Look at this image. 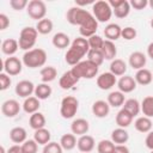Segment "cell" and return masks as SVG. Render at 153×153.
Listing matches in <instances>:
<instances>
[{
  "label": "cell",
  "mask_w": 153,
  "mask_h": 153,
  "mask_svg": "<svg viewBox=\"0 0 153 153\" xmlns=\"http://www.w3.org/2000/svg\"><path fill=\"white\" fill-rule=\"evenodd\" d=\"M66 19L72 25H79V32L81 37L90 38L91 36L96 35L98 29V22L88 11L81 7H71L66 13Z\"/></svg>",
  "instance_id": "1"
},
{
  "label": "cell",
  "mask_w": 153,
  "mask_h": 153,
  "mask_svg": "<svg viewBox=\"0 0 153 153\" xmlns=\"http://www.w3.org/2000/svg\"><path fill=\"white\" fill-rule=\"evenodd\" d=\"M47 61V53L41 48H35L25 51L23 55V63L27 68H38L44 66Z\"/></svg>",
  "instance_id": "2"
},
{
  "label": "cell",
  "mask_w": 153,
  "mask_h": 153,
  "mask_svg": "<svg viewBox=\"0 0 153 153\" xmlns=\"http://www.w3.org/2000/svg\"><path fill=\"white\" fill-rule=\"evenodd\" d=\"M71 71L78 79H81V78L92 79L98 74V66L94 65L93 62L86 60V61H81L78 65L73 66V68Z\"/></svg>",
  "instance_id": "3"
},
{
  "label": "cell",
  "mask_w": 153,
  "mask_h": 153,
  "mask_svg": "<svg viewBox=\"0 0 153 153\" xmlns=\"http://www.w3.org/2000/svg\"><path fill=\"white\" fill-rule=\"evenodd\" d=\"M37 36L38 32L36 30V27H31V26H26L24 29H22L20 35H19V48L23 50H31L33 48V45L36 44L37 41Z\"/></svg>",
  "instance_id": "4"
},
{
  "label": "cell",
  "mask_w": 153,
  "mask_h": 153,
  "mask_svg": "<svg viewBox=\"0 0 153 153\" xmlns=\"http://www.w3.org/2000/svg\"><path fill=\"white\" fill-rule=\"evenodd\" d=\"M92 13H93V17L97 19V22L105 23V22L110 20V18L112 16V8L109 5V2H106L104 0H99L93 4Z\"/></svg>",
  "instance_id": "5"
},
{
  "label": "cell",
  "mask_w": 153,
  "mask_h": 153,
  "mask_svg": "<svg viewBox=\"0 0 153 153\" xmlns=\"http://www.w3.org/2000/svg\"><path fill=\"white\" fill-rule=\"evenodd\" d=\"M78 108H79V100L73 96H67L61 102L60 114L63 118L68 120V118H72L75 116Z\"/></svg>",
  "instance_id": "6"
},
{
  "label": "cell",
  "mask_w": 153,
  "mask_h": 153,
  "mask_svg": "<svg viewBox=\"0 0 153 153\" xmlns=\"http://www.w3.org/2000/svg\"><path fill=\"white\" fill-rule=\"evenodd\" d=\"M26 12L31 19L39 22V20L44 19V17L47 14V6H45L44 1H42V0H31V1H29Z\"/></svg>",
  "instance_id": "7"
},
{
  "label": "cell",
  "mask_w": 153,
  "mask_h": 153,
  "mask_svg": "<svg viewBox=\"0 0 153 153\" xmlns=\"http://www.w3.org/2000/svg\"><path fill=\"white\" fill-rule=\"evenodd\" d=\"M23 63L16 56H10L4 62V71L8 75H18L22 72Z\"/></svg>",
  "instance_id": "8"
},
{
  "label": "cell",
  "mask_w": 153,
  "mask_h": 153,
  "mask_svg": "<svg viewBox=\"0 0 153 153\" xmlns=\"http://www.w3.org/2000/svg\"><path fill=\"white\" fill-rule=\"evenodd\" d=\"M85 55H87V54H86L84 50H81L80 48L74 47V45L71 44L69 49L67 50V53H66V55H65V60H66V62H67L68 65L75 66V65H78L79 62H81V59H82Z\"/></svg>",
  "instance_id": "9"
},
{
  "label": "cell",
  "mask_w": 153,
  "mask_h": 153,
  "mask_svg": "<svg viewBox=\"0 0 153 153\" xmlns=\"http://www.w3.org/2000/svg\"><path fill=\"white\" fill-rule=\"evenodd\" d=\"M35 85L29 80H22L16 85V94L22 98H29L32 93H35Z\"/></svg>",
  "instance_id": "10"
},
{
  "label": "cell",
  "mask_w": 153,
  "mask_h": 153,
  "mask_svg": "<svg viewBox=\"0 0 153 153\" xmlns=\"http://www.w3.org/2000/svg\"><path fill=\"white\" fill-rule=\"evenodd\" d=\"M116 84V76L111 73V72H105L102 73L98 78H97V86L100 90H110L112 86H115Z\"/></svg>",
  "instance_id": "11"
},
{
  "label": "cell",
  "mask_w": 153,
  "mask_h": 153,
  "mask_svg": "<svg viewBox=\"0 0 153 153\" xmlns=\"http://www.w3.org/2000/svg\"><path fill=\"white\" fill-rule=\"evenodd\" d=\"M1 111L6 117H14L20 111V105L16 99H7L1 105Z\"/></svg>",
  "instance_id": "12"
},
{
  "label": "cell",
  "mask_w": 153,
  "mask_h": 153,
  "mask_svg": "<svg viewBox=\"0 0 153 153\" xmlns=\"http://www.w3.org/2000/svg\"><path fill=\"white\" fill-rule=\"evenodd\" d=\"M117 86L122 93H130L136 88V81L133 76L124 75L121 76V79L117 81Z\"/></svg>",
  "instance_id": "13"
},
{
  "label": "cell",
  "mask_w": 153,
  "mask_h": 153,
  "mask_svg": "<svg viewBox=\"0 0 153 153\" xmlns=\"http://www.w3.org/2000/svg\"><path fill=\"white\" fill-rule=\"evenodd\" d=\"M147 57L141 51H134L129 55V66L133 69H142L146 66Z\"/></svg>",
  "instance_id": "14"
},
{
  "label": "cell",
  "mask_w": 153,
  "mask_h": 153,
  "mask_svg": "<svg viewBox=\"0 0 153 153\" xmlns=\"http://www.w3.org/2000/svg\"><path fill=\"white\" fill-rule=\"evenodd\" d=\"M88 129H90V124L85 118H76L71 124V130L74 135H79V136L86 135Z\"/></svg>",
  "instance_id": "15"
},
{
  "label": "cell",
  "mask_w": 153,
  "mask_h": 153,
  "mask_svg": "<svg viewBox=\"0 0 153 153\" xmlns=\"http://www.w3.org/2000/svg\"><path fill=\"white\" fill-rule=\"evenodd\" d=\"M110 112V105L105 100H97L92 105V114L98 118H104Z\"/></svg>",
  "instance_id": "16"
},
{
  "label": "cell",
  "mask_w": 153,
  "mask_h": 153,
  "mask_svg": "<svg viewBox=\"0 0 153 153\" xmlns=\"http://www.w3.org/2000/svg\"><path fill=\"white\" fill-rule=\"evenodd\" d=\"M94 145H96V142H94L93 136L87 135V134L80 136L79 140H78V143H76L78 149L81 153H90L94 148Z\"/></svg>",
  "instance_id": "17"
},
{
  "label": "cell",
  "mask_w": 153,
  "mask_h": 153,
  "mask_svg": "<svg viewBox=\"0 0 153 153\" xmlns=\"http://www.w3.org/2000/svg\"><path fill=\"white\" fill-rule=\"evenodd\" d=\"M79 80H80V79H78V78L73 74L72 71H67V72H65V73L62 74V76L60 78L59 85H60V87L63 88V90H69V88L73 87Z\"/></svg>",
  "instance_id": "18"
},
{
  "label": "cell",
  "mask_w": 153,
  "mask_h": 153,
  "mask_svg": "<svg viewBox=\"0 0 153 153\" xmlns=\"http://www.w3.org/2000/svg\"><path fill=\"white\" fill-rule=\"evenodd\" d=\"M133 118H134V116L129 111H127L126 109L122 108L116 115V123L120 128H127L131 124Z\"/></svg>",
  "instance_id": "19"
},
{
  "label": "cell",
  "mask_w": 153,
  "mask_h": 153,
  "mask_svg": "<svg viewBox=\"0 0 153 153\" xmlns=\"http://www.w3.org/2000/svg\"><path fill=\"white\" fill-rule=\"evenodd\" d=\"M135 81L136 84L139 85H142V86H146V85H149L153 80V74L149 69H146V68H142V69H139L135 74Z\"/></svg>",
  "instance_id": "20"
},
{
  "label": "cell",
  "mask_w": 153,
  "mask_h": 153,
  "mask_svg": "<svg viewBox=\"0 0 153 153\" xmlns=\"http://www.w3.org/2000/svg\"><path fill=\"white\" fill-rule=\"evenodd\" d=\"M121 33H122V29L117 24H109L104 29L105 38H108V41H111V42L118 39L121 37Z\"/></svg>",
  "instance_id": "21"
},
{
  "label": "cell",
  "mask_w": 153,
  "mask_h": 153,
  "mask_svg": "<svg viewBox=\"0 0 153 153\" xmlns=\"http://www.w3.org/2000/svg\"><path fill=\"white\" fill-rule=\"evenodd\" d=\"M19 48V43L18 41H16L14 38H7L2 42L1 44V50L5 55H8V56H13L17 50Z\"/></svg>",
  "instance_id": "22"
},
{
  "label": "cell",
  "mask_w": 153,
  "mask_h": 153,
  "mask_svg": "<svg viewBox=\"0 0 153 153\" xmlns=\"http://www.w3.org/2000/svg\"><path fill=\"white\" fill-rule=\"evenodd\" d=\"M26 130L23 127H14L10 131V139L14 143H24L26 141Z\"/></svg>",
  "instance_id": "23"
},
{
  "label": "cell",
  "mask_w": 153,
  "mask_h": 153,
  "mask_svg": "<svg viewBox=\"0 0 153 153\" xmlns=\"http://www.w3.org/2000/svg\"><path fill=\"white\" fill-rule=\"evenodd\" d=\"M41 104H39V99L37 97H29V98H25L24 103H23V110L26 112V114H35L38 111Z\"/></svg>",
  "instance_id": "24"
},
{
  "label": "cell",
  "mask_w": 153,
  "mask_h": 153,
  "mask_svg": "<svg viewBox=\"0 0 153 153\" xmlns=\"http://www.w3.org/2000/svg\"><path fill=\"white\" fill-rule=\"evenodd\" d=\"M129 139V134L124 128H117L111 133V141L116 145H124Z\"/></svg>",
  "instance_id": "25"
},
{
  "label": "cell",
  "mask_w": 153,
  "mask_h": 153,
  "mask_svg": "<svg viewBox=\"0 0 153 153\" xmlns=\"http://www.w3.org/2000/svg\"><path fill=\"white\" fill-rule=\"evenodd\" d=\"M71 44V39L69 36L63 33V32H57L54 35L53 37V45L57 49H65L68 48V45Z\"/></svg>",
  "instance_id": "26"
},
{
  "label": "cell",
  "mask_w": 153,
  "mask_h": 153,
  "mask_svg": "<svg viewBox=\"0 0 153 153\" xmlns=\"http://www.w3.org/2000/svg\"><path fill=\"white\" fill-rule=\"evenodd\" d=\"M100 50H102V53H103L105 60H114V59L116 57L117 48H116L115 43L111 42V41L105 39V41H104V44H103V47H102Z\"/></svg>",
  "instance_id": "27"
},
{
  "label": "cell",
  "mask_w": 153,
  "mask_h": 153,
  "mask_svg": "<svg viewBox=\"0 0 153 153\" xmlns=\"http://www.w3.org/2000/svg\"><path fill=\"white\" fill-rule=\"evenodd\" d=\"M110 72L115 76L124 75V73L127 72V65H126V62L123 60H121V59L112 60L111 63H110Z\"/></svg>",
  "instance_id": "28"
},
{
  "label": "cell",
  "mask_w": 153,
  "mask_h": 153,
  "mask_svg": "<svg viewBox=\"0 0 153 153\" xmlns=\"http://www.w3.org/2000/svg\"><path fill=\"white\" fill-rule=\"evenodd\" d=\"M29 124H30V127L33 130H38V129L44 128V126H45V117H44V115L38 112V111L32 114L30 116V118H29Z\"/></svg>",
  "instance_id": "29"
},
{
  "label": "cell",
  "mask_w": 153,
  "mask_h": 153,
  "mask_svg": "<svg viewBox=\"0 0 153 153\" xmlns=\"http://www.w3.org/2000/svg\"><path fill=\"white\" fill-rule=\"evenodd\" d=\"M134 127L137 131L140 133H149L151 129H152V121L149 117H146V116H142V117H139L135 123H134Z\"/></svg>",
  "instance_id": "30"
},
{
  "label": "cell",
  "mask_w": 153,
  "mask_h": 153,
  "mask_svg": "<svg viewBox=\"0 0 153 153\" xmlns=\"http://www.w3.org/2000/svg\"><path fill=\"white\" fill-rule=\"evenodd\" d=\"M51 87L45 84V82H42V84H38L36 87H35V97H37L39 100H43V99H47L51 96Z\"/></svg>",
  "instance_id": "31"
},
{
  "label": "cell",
  "mask_w": 153,
  "mask_h": 153,
  "mask_svg": "<svg viewBox=\"0 0 153 153\" xmlns=\"http://www.w3.org/2000/svg\"><path fill=\"white\" fill-rule=\"evenodd\" d=\"M124 93H122L121 91H114L111 93H109L108 96V103L110 106L112 108H118L122 106L124 104Z\"/></svg>",
  "instance_id": "32"
},
{
  "label": "cell",
  "mask_w": 153,
  "mask_h": 153,
  "mask_svg": "<svg viewBox=\"0 0 153 153\" xmlns=\"http://www.w3.org/2000/svg\"><path fill=\"white\" fill-rule=\"evenodd\" d=\"M50 131L45 128H42V129H38V130H35V134H33V140L38 143V145H43L45 146L47 143L50 142Z\"/></svg>",
  "instance_id": "33"
},
{
  "label": "cell",
  "mask_w": 153,
  "mask_h": 153,
  "mask_svg": "<svg viewBox=\"0 0 153 153\" xmlns=\"http://www.w3.org/2000/svg\"><path fill=\"white\" fill-rule=\"evenodd\" d=\"M76 143H78V141H76V137L73 133L72 134H63L60 139V145L66 151L73 149L76 146Z\"/></svg>",
  "instance_id": "34"
},
{
  "label": "cell",
  "mask_w": 153,
  "mask_h": 153,
  "mask_svg": "<svg viewBox=\"0 0 153 153\" xmlns=\"http://www.w3.org/2000/svg\"><path fill=\"white\" fill-rule=\"evenodd\" d=\"M39 74H41L42 81L45 82V84H48V82L55 80V78H56V75H57V71H56V68L53 67V66H47V67H43V68L41 69Z\"/></svg>",
  "instance_id": "35"
},
{
  "label": "cell",
  "mask_w": 153,
  "mask_h": 153,
  "mask_svg": "<svg viewBox=\"0 0 153 153\" xmlns=\"http://www.w3.org/2000/svg\"><path fill=\"white\" fill-rule=\"evenodd\" d=\"M36 30L38 33L41 35H48L53 30V22L48 18H44L39 22H37V25H36Z\"/></svg>",
  "instance_id": "36"
},
{
  "label": "cell",
  "mask_w": 153,
  "mask_h": 153,
  "mask_svg": "<svg viewBox=\"0 0 153 153\" xmlns=\"http://www.w3.org/2000/svg\"><path fill=\"white\" fill-rule=\"evenodd\" d=\"M123 109H126L127 111H129L133 116H137L140 110H141V105L140 103L134 99V98H130V99H127L123 104Z\"/></svg>",
  "instance_id": "37"
},
{
  "label": "cell",
  "mask_w": 153,
  "mask_h": 153,
  "mask_svg": "<svg viewBox=\"0 0 153 153\" xmlns=\"http://www.w3.org/2000/svg\"><path fill=\"white\" fill-rule=\"evenodd\" d=\"M87 60L99 67L105 59H104V55L100 49H90V51L87 53Z\"/></svg>",
  "instance_id": "38"
},
{
  "label": "cell",
  "mask_w": 153,
  "mask_h": 153,
  "mask_svg": "<svg viewBox=\"0 0 153 153\" xmlns=\"http://www.w3.org/2000/svg\"><path fill=\"white\" fill-rule=\"evenodd\" d=\"M141 111L146 117H153V96H148L143 98L141 103Z\"/></svg>",
  "instance_id": "39"
},
{
  "label": "cell",
  "mask_w": 153,
  "mask_h": 153,
  "mask_svg": "<svg viewBox=\"0 0 153 153\" xmlns=\"http://www.w3.org/2000/svg\"><path fill=\"white\" fill-rule=\"evenodd\" d=\"M115 146L112 141L110 140H102L98 142V146H97V149H98V153H112L115 151Z\"/></svg>",
  "instance_id": "40"
},
{
  "label": "cell",
  "mask_w": 153,
  "mask_h": 153,
  "mask_svg": "<svg viewBox=\"0 0 153 153\" xmlns=\"http://www.w3.org/2000/svg\"><path fill=\"white\" fill-rule=\"evenodd\" d=\"M112 12H114L115 17H117V18H120V19L126 18V17L129 14V12H130V4H129V1L126 0V1L123 2V5H121L118 8L112 10Z\"/></svg>",
  "instance_id": "41"
},
{
  "label": "cell",
  "mask_w": 153,
  "mask_h": 153,
  "mask_svg": "<svg viewBox=\"0 0 153 153\" xmlns=\"http://www.w3.org/2000/svg\"><path fill=\"white\" fill-rule=\"evenodd\" d=\"M23 153H37L38 151V143L35 140H26L22 145Z\"/></svg>",
  "instance_id": "42"
},
{
  "label": "cell",
  "mask_w": 153,
  "mask_h": 153,
  "mask_svg": "<svg viewBox=\"0 0 153 153\" xmlns=\"http://www.w3.org/2000/svg\"><path fill=\"white\" fill-rule=\"evenodd\" d=\"M87 41H88L90 49H102V47L104 44V39L98 35L91 36L90 38H87Z\"/></svg>",
  "instance_id": "43"
},
{
  "label": "cell",
  "mask_w": 153,
  "mask_h": 153,
  "mask_svg": "<svg viewBox=\"0 0 153 153\" xmlns=\"http://www.w3.org/2000/svg\"><path fill=\"white\" fill-rule=\"evenodd\" d=\"M62 147L57 142H49L43 147V153H62Z\"/></svg>",
  "instance_id": "44"
},
{
  "label": "cell",
  "mask_w": 153,
  "mask_h": 153,
  "mask_svg": "<svg viewBox=\"0 0 153 153\" xmlns=\"http://www.w3.org/2000/svg\"><path fill=\"white\" fill-rule=\"evenodd\" d=\"M136 35H137V32H136V30H135L134 27L127 26V27L122 29L121 37H122L123 39H126V41H131V39H134V38L136 37Z\"/></svg>",
  "instance_id": "45"
},
{
  "label": "cell",
  "mask_w": 153,
  "mask_h": 153,
  "mask_svg": "<svg viewBox=\"0 0 153 153\" xmlns=\"http://www.w3.org/2000/svg\"><path fill=\"white\" fill-rule=\"evenodd\" d=\"M11 78L8 76V74L6 73H0V90L1 91H5L7 90L10 86H11Z\"/></svg>",
  "instance_id": "46"
},
{
  "label": "cell",
  "mask_w": 153,
  "mask_h": 153,
  "mask_svg": "<svg viewBox=\"0 0 153 153\" xmlns=\"http://www.w3.org/2000/svg\"><path fill=\"white\" fill-rule=\"evenodd\" d=\"M29 2L26 0H11L10 1V6L14 10V11H22L25 7H27Z\"/></svg>",
  "instance_id": "47"
},
{
  "label": "cell",
  "mask_w": 153,
  "mask_h": 153,
  "mask_svg": "<svg viewBox=\"0 0 153 153\" xmlns=\"http://www.w3.org/2000/svg\"><path fill=\"white\" fill-rule=\"evenodd\" d=\"M130 4V7H134V10H143L147 5H148V1L147 0H130L129 1Z\"/></svg>",
  "instance_id": "48"
},
{
  "label": "cell",
  "mask_w": 153,
  "mask_h": 153,
  "mask_svg": "<svg viewBox=\"0 0 153 153\" xmlns=\"http://www.w3.org/2000/svg\"><path fill=\"white\" fill-rule=\"evenodd\" d=\"M10 26V19L6 14L0 13V30H6Z\"/></svg>",
  "instance_id": "49"
},
{
  "label": "cell",
  "mask_w": 153,
  "mask_h": 153,
  "mask_svg": "<svg viewBox=\"0 0 153 153\" xmlns=\"http://www.w3.org/2000/svg\"><path fill=\"white\" fill-rule=\"evenodd\" d=\"M145 143H146V147L147 148H149L151 151H153V130L147 134L146 140H145Z\"/></svg>",
  "instance_id": "50"
},
{
  "label": "cell",
  "mask_w": 153,
  "mask_h": 153,
  "mask_svg": "<svg viewBox=\"0 0 153 153\" xmlns=\"http://www.w3.org/2000/svg\"><path fill=\"white\" fill-rule=\"evenodd\" d=\"M124 1H126V0H109L108 2H109V5L111 6V8L115 10V8H118L121 5H123Z\"/></svg>",
  "instance_id": "51"
},
{
  "label": "cell",
  "mask_w": 153,
  "mask_h": 153,
  "mask_svg": "<svg viewBox=\"0 0 153 153\" xmlns=\"http://www.w3.org/2000/svg\"><path fill=\"white\" fill-rule=\"evenodd\" d=\"M115 151H116V153H129L128 147H126L124 145H116Z\"/></svg>",
  "instance_id": "52"
},
{
  "label": "cell",
  "mask_w": 153,
  "mask_h": 153,
  "mask_svg": "<svg viewBox=\"0 0 153 153\" xmlns=\"http://www.w3.org/2000/svg\"><path fill=\"white\" fill-rule=\"evenodd\" d=\"M7 153H23V151H22V146H19V145H13L12 147L8 148Z\"/></svg>",
  "instance_id": "53"
},
{
  "label": "cell",
  "mask_w": 153,
  "mask_h": 153,
  "mask_svg": "<svg viewBox=\"0 0 153 153\" xmlns=\"http://www.w3.org/2000/svg\"><path fill=\"white\" fill-rule=\"evenodd\" d=\"M76 6L78 7H81V6H85V5H90V4H94L93 0H86V1H80V0H76L75 1Z\"/></svg>",
  "instance_id": "54"
},
{
  "label": "cell",
  "mask_w": 153,
  "mask_h": 153,
  "mask_svg": "<svg viewBox=\"0 0 153 153\" xmlns=\"http://www.w3.org/2000/svg\"><path fill=\"white\" fill-rule=\"evenodd\" d=\"M147 54H148V56L153 60V42H151V43L148 44V47H147Z\"/></svg>",
  "instance_id": "55"
},
{
  "label": "cell",
  "mask_w": 153,
  "mask_h": 153,
  "mask_svg": "<svg viewBox=\"0 0 153 153\" xmlns=\"http://www.w3.org/2000/svg\"><path fill=\"white\" fill-rule=\"evenodd\" d=\"M0 153H7V152H6V149H5V147H4V146H1V147H0Z\"/></svg>",
  "instance_id": "56"
},
{
  "label": "cell",
  "mask_w": 153,
  "mask_h": 153,
  "mask_svg": "<svg viewBox=\"0 0 153 153\" xmlns=\"http://www.w3.org/2000/svg\"><path fill=\"white\" fill-rule=\"evenodd\" d=\"M148 5H149V6H151V8L153 10V0H149V1H148Z\"/></svg>",
  "instance_id": "57"
},
{
  "label": "cell",
  "mask_w": 153,
  "mask_h": 153,
  "mask_svg": "<svg viewBox=\"0 0 153 153\" xmlns=\"http://www.w3.org/2000/svg\"><path fill=\"white\" fill-rule=\"evenodd\" d=\"M151 26H152V29H153V18L151 19Z\"/></svg>",
  "instance_id": "58"
},
{
  "label": "cell",
  "mask_w": 153,
  "mask_h": 153,
  "mask_svg": "<svg viewBox=\"0 0 153 153\" xmlns=\"http://www.w3.org/2000/svg\"><path fill=\"white\" fill-rule=\"evenodd\" d=\"M112 153H116V151H114V152H112Z\"/></svg>",
  "instance_id": "59"
},
{
  "label": "cell",
  "mask_w": 153,
  "mask_h": 153,
  "mask_svg": "<svg viewBox=\"0 0 153 153\" xmlns=\"http://www.w3.org/2000/svg\"><path fill=\"white\" fill-rule=\"evenodd\" d=\"M151 153H153V151H152V152H151Z\"/></svg>",
  "instance_id": "60"
}]
</instances>
